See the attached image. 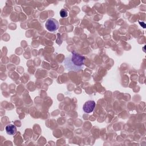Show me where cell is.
<instances>
[{
    "mask_svg": "<svg viewBox=\"0 0 146 146\" xmlns=\"http://www.w3.org/2000/svg\"><path fill=\"white\" fill-rule=\"evenodd\" d=\"M85 57L73 51L65 58L63 62L64 68L68 71H78L84 68Z\"/></svg>",
    "mask_w": 146,
    "mask_h": 146,
    "instance_id": "1",
    "label": "cell"
},
{
    "mask_svg": "<svg viewBox=\"0 0 146 146\" xmlns=\"http://www.w3.org/2000/svg\"><path fill=\"white\" fill-rule=\"evenodd\" d=\"M45 27L48 31L50 32H55L59 27V23L55 19L50 18L47 20L45 23Z\"/></svg>",
    "mask_w": 146,
    "mask_h": 146,
    "instance_id": "2",
    "label": "cell"
},
{
    "mask_svg": "<svg viewBox=\"0 0 146 146\" xmlns=\"http://www.w3.org/2000/svg\"><path fill=\"white\" fill-rule=\"evenodd\" d=\"M95 102L93 100L87 101L83 105V110L86 113H91L94 111L95 107Z\"/></svg>",
    "mask_w": 146,
    "mask_h": 146,
    "instance_id": "3",
    "label": "cell"
},
{
    "mask_svg": "<svg viewBox=\"0 0 146 146\" xmlns=\"http://www.w3.org/2000/svg\"><path fill=\"white\" fill-rule=\"evenodd\" d=\"M6 133L9 135H14L17 133V127L14 124H9L5 127Z\"/></svg>",
    "mask_w": 146,
    "mask_h": 146,
    "instance_id": "4",
    "label": "cell"
},
{
    "mask_svg": "<svg viewBox=\"0 0 146 146\" xmlns=\"http://www.w3.org/2000/svg\"><path fill=\"white\" fill-rule=\"evenodd\" d=\"M60 15L62 18L67 17L68 15V11L66 9H62L60 11Z\"/></svg>",
    "mask_w": 146,
    "mask_h": 146,
    "instance_id": "5",
    "label": "cell"
}]
</instances>
